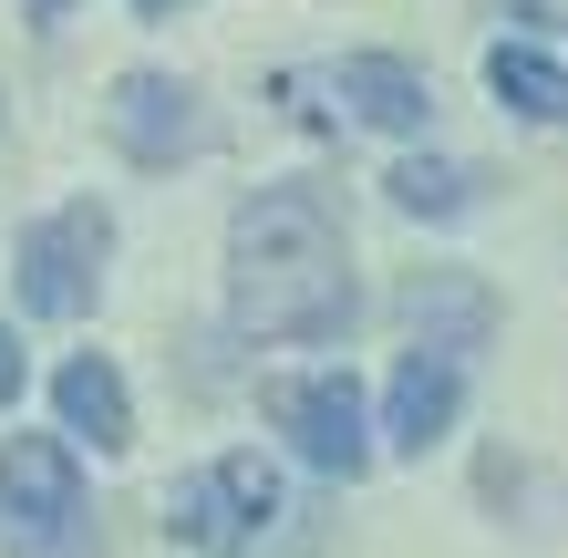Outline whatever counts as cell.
<instances>
[{
    "label": "cell",
    "mask_w": 568,
    "mask_h": 558,
    "mask_svg": "<svg viewBox=\"0 0 568 558\" xmlns=\"http://www.w3.org/2000/svg\"><path fill=\"white\" fill-rule=\"evenodd\" d=\"M331 93H342V114L373 124V135H424L434 124V83L404 52H342L331 62Z\"/></svg>",
    "instance_id": "ba28073f"
},
{
    "label": "cell",
    "mask_w": 568,
    "mask_h": 558,
    "mask_svg": "<svg viewBox=\"0 0 568 558\" xmlns=\"http://www.w3.org/2000/svg\"><path fill=\"white\" fill-rule=\"evenodd\" d=\"M258 414L290 435V455L311 476H331V486H352L362 466H373V404H362V383H352V363H321V373H270L258 383Z\"/></svg>",
    "instance_id": "277c9868"
},
{
    "label": "cell",
    "mask_w": 568,
    "mask_h": 558,
    "mask_svg": "<svg viewBox=\"0 0 568 558\" xmlns=\"http://www.w3.org/2000/svg\"><path fill=\"white\" fill-rule=\"evenodd\" d=\"M135 11H145V21H165V11H186V0H135Z\"/></svg>",
    "instance_id": "9a60e30c"
},
{
    "label": "cell",
    "mask_w": 568,
    "mask_h": 558,
    "mask_svg": "<svg viewBox=\"0 0 568 558\" xmlns=\"http://www.w3.org/2000/svg\"><path fill=\"white\" fill-rule=\"evenodd\" d=\"M404 321H414V342H434V352H486L496 301H486V280H465V270H414L404 280Z\"/></svg>",
    "instance_id": "30bf717a"
},
{
    "label": "cell",
    "mask_w": 568,
    "mask_h": 558,
    "mask_svg": "<svg viewBox=\"0 0 568 558\" xmlns=\"http://www.w3.org/2000/svg\"><path fill=\"white\" fill-rule=\"evenodd\" d=\"M362 311L352 239L321 186H258L227 217V332L239 342H342Z\"/></svg>",
    "instance_id": "6da1fadb"
},
{
    "label": "cell",
    "mask_w": 568,
    "mask_h": 558,
    "mask_svg": "<svg viewBox=\"0 0 568 558\" xmlns=\"http://www.w3.org/2000/svg\"><path fill=\"white\" fill-rule=\"evenodd\" d=\"M455 414H465V352L414 342L404 363H393V383H383V424H373V435L393 455H434V445L455 435Z\"/></svg>",
    "instance_id": "52a82bcc"
},
{
    "label": "cell",
    "mask_w": 568,
    "mask_h": 558,
    "mask_svg": "<svg viewBox=\"0 0 568 558\" xmlns=\"http://www.w3.org/2000/svg\"><path fill=\"white\" fill-rule=\"evenodd\" d=\"M104 135H114V155L124 166H186L196 145H207V114H196V93L176 83V73H114V93H104Z\"/></svg>",
    "instance_id": "8992f818"
},
{
    "label": "cell",
    "mask_w": 568,
    "mask_h": 558,
    "mask_svg": "<svg viewBox=\"0 0 568 558\" xmlns=\"http://www.w3.org/2000/svg\"><path fill=\"white\" fill-rule=\"evenodd\" d=\"M104 258H114V207L104 196H73V207L31 217L21 248H11V290L31 321H83L93 290H104Z\"/></svg>",
    "instance_id": "5b68a950"
},
{
    "label": "cell",
    "mask_w": 568,
    "mask_h": 558,
    "mask_svg": "<svg viewBox=\"0 0 568 558\" xmlns=\"http://www.w3.org/2000/svg\"><path fill=\"white\" fill-rule=\"evenodd\" d=\"M0 548L11 558H104L83 507V455L62 435H0Z\"/></svg>",
    "instance_id": "7a4b0ae2"
},
{
    "label": "cell",
    "mask_w": 568,
    "mask_h": 558,
    "mask_svg": "<svg viewBox=\"0 0 568 558\" xmlns=\"http://www.w3.org/2000/svg\"><path fill=\"white\" fill-rule=\"evenodd\" d=\"M21 383H31V363H21V342H11V321H0V414L21 404Z\"/></svg>",
    "instance_id": "4fadbf2b"
},
{
    "label": "cell",
    "mask_w": 568,
    "mask_h": 558,
    "mask_svg": "<svg viewBox=\"0 0 568 558\" xmlns=\"http://www.w3.org/2000/svg\"><path fill=\"white\" fill-rule=\"evenodd\" d=\"M393 186V207H404V217H424V227H455L465 207H476V166H455V155H404V166H393L383 176Z\"/></svg>",
    "instance_id": "7c38bea8"
},
{
    "label": "cell",
    "mask_w": 568,
    "mask_h": 558,
    "mask_svg": "<svg viewBox=\"0 0 568 558\" xmlns=\"http://www.w3.org/2000/svg\"><path fill=\"white\" fill-rule=\"evenodd\" d=\"M280 528V466L270 455H248V445H227L207 455L196 476L165 486V538H176L186 558H239Z\"/></svg>",
    "instance_id": "3957f363"
},
{
    "label": "cell",
    "mask_w": 568,
    "mask_h": 558,
    "mask_svg": "<svg viewBox=\"0 0 568 558\" xmlns=\"http://www.w3.org/2000/svg\"><path fill=\"white\" fill-rule=\"evenodd\" d=\"M52 414H62V445H93V455H124L135 445V393H124V373L104 363V352H73V363L52 373Z\"/></svg>",
    "instance_id": "9c48e42d"
},
{
    "label": "cell",
    "mask_w": 568,
    "mask_h": 558,
    "mask_svg": "<svg viewBox=\"0 0 568 558\" xmlns=\"http://www.w3.org/2000/svg\"><path fill=\"white\" fill-rule=\"evenodd\" d=\"M486 93H496L517 124H568V73H558L538 42H496V52H486Z\"/></svg>",
    "instance_id": "8fae6325"
},
{
    "label": "cell",
    "mask_w": 568,
    "mask_h": 558,
    "mask_svg": "<svg viewBox=\"0 0 568 558\" xmlns=\"http://www.w3.org/2000/svg\"><path fill=\"white\" fill-rule=\"evenodd\" d=\"M62 11H73V0H31V21H62Z\"/></svg>",
    "instance_id": "5bb4252c"
}]
</instances>
